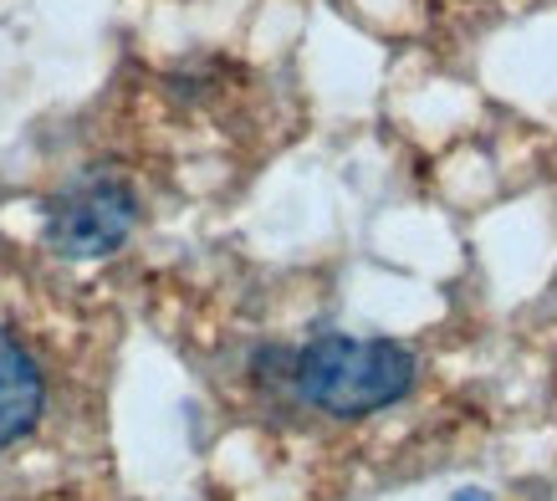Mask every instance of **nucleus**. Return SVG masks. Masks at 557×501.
<instances>
[{
  "label": "nucleus",
  "instance_id": "2",
  "mask_svg": "<svg viewBox=\"0 0 557 501\" xmlns=\"http://www.w3.org/2000/svg\"><path fill=\"white\" fill-rule=\"evenodd\" d=\"M149 174L123 154L67 169L36 205V250L62 267H92L138 241L149 225Z\"/></svg>",
  "mask_w": 557,
  "mask_h": 501
},
{
  "label": "nucleus",
  "instance_id": "3",
  "mask_svg": "<svg viewBox=\"0 0 557 501\" xmlns=\"http://www.w3.org/2000/svg\"><path fill=\"white\" fill-rule=\"evenodd\" d=\"M51 410V374L36 343L21 328L0 322V451H16L21 440L41 430Z\"/></svg>",
  "mask_w": 557,
  "mask_h": 501
},
{
  "label": "nucleus",
  "instance_id": "1",
  "mask_svg": "<svg viewBox=\"0 0 557 501\" xmlns=\"http://www.w3.org/2000/svg\"><path fill=\"white\" fill-rule=\"evenodd\" d=\"M435 374L420 338L312 328L302 338H261L246 349V379L271 400L333 425H363L405 410Z\"/></svg>",
  "mask_w": 557,
  "mask_h": 501
},
{
  "label": "nucleus",
  "instance_id": "5",
  "mask_svg": "<svg viewBox=\"0 0 557 501\" xmlns=\"http://www.w3.org/2000/svg\"><path fill=\"white\" fill-rule=\"evenodd\" d=\"M456 501H491V497H486V491H460Z\"/></svg>",
  "mask_w": 557,
  "mask_h": 501
},
{
  "label": "nucleus",
  "instance_id": "4",
  "mask_svg": "<svg viewBox=\"0 0 557 501\" xmlns=\"http://www.w3.org/2000/svg\"><path fill=\"white\" fill-rule=\"evenodd\" d=\"M502 0H424V11H430V36L440 41H466L486 26V16L496 11Z\"/></svg>",
  "mask_w": 557,
  "mask_h": 501
}]
</instances>
